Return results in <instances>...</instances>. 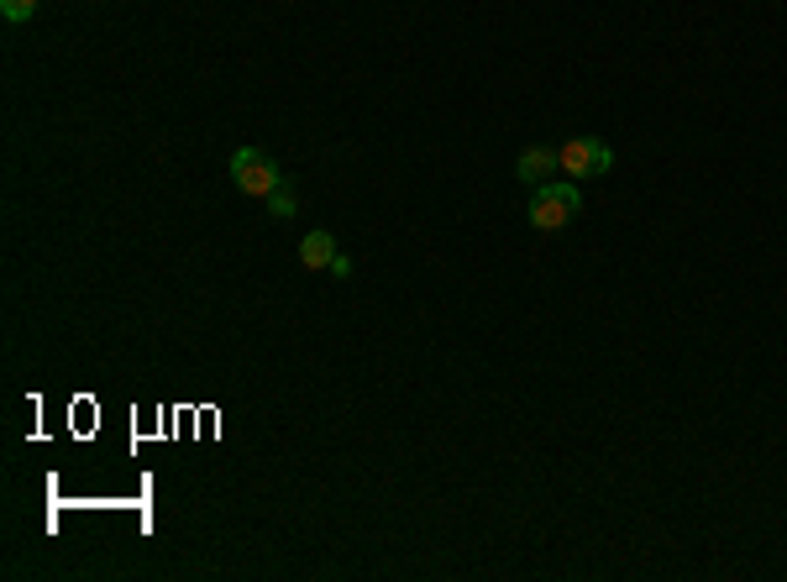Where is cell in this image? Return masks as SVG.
I'll list each match as a JSON object with an SVG mask.
<instances>
[{
    "instance_id": "cell-7",
    "label": "cell",
    "mask_w": 787,
    "mask_h": 582,
    "mask_svg": "<svg viewBox=\"0 0 787 582\" xmlns=\"http://www.w3.org/2000/svg\"><path fill=\"white\" fill-rule=\"evenodd\" d=\"M42 11V0H0V17L11 21V27H21V21H32Z\"/></svg>"
},
{
    "instance_id": "cell-5",
    "label": "cell",
    "mask_w": 787,
    "mask_h": 582,
    "mask_svg": "<svg viewBox=\"0 0 787 582\" xmlns=\"http://www.w3.org/2000/svg\"><path fill=\"white\" fill-rule=\"evenodd\" d=\"M331 258H336V237H331V231H310V237L300 241V262L310 273H325Z\"/></svg>"
},
{
    "instance_id": "cell-8",
    "label": "cell",
    "mask_w": 787,
    "mask_h": 582,
    "mask_svg": "<svg viewBox=\"0 0 787 582\" xmlns=\"http://www.w3.org/2000/svg\"><path fill=\"white\" fill-rule=\"evenodd\" d=\"M331 279H352V258L336 252V258H331Z\"/></svg>"
},
{
    "instance_id": "cell-6",
    "label": "cell",
    "mask_w": 787,
    "mask_h": 582,
    "mask_svg": "<svg viewBox=\"0 0 787 582\" xmlns=\"http://www.w3.org/2000/svg\"><path fill=\"white\" fill-rule=\"evenodd\" d=\"M262 205H268V216H273V221H294V216H300V205H294V184L289 179H283Z\"/></svg>"
},
{
    "instance_id": "cell-1",
    "label": "cell",
    "mask_w": 787,
    "mask_h": 582,
    "mask_svg": "<svg viewBox=\"0 0 787 582\" xmlns=\"http://www.w3.org/2000/svg\"><path fill=\"white\" fill-rule=\"evenodd\" d=\"M583 210V195H578V184L572 179H551V184H536V195H530V210H525V221L530 231H562L572 216Z\"/></svg>"
},
{
    "instance_id": "cell-4",
    "label": "cell",
    "mask_w": 787,
    "mask_h": 582,
    "mask_svg": "<svg viewBox=\"0 0 787 582\" xmlns=\"http://www.w3.org/2000/svg\"><path fill=\"white\" fill-rule=\"evenodd\" d=\"M515 174L520 184H551V174H562V163H557V147H525L520 158H515Z\"/></svg>"
},
{
    "instance_id": "cell-2",
    "label": "cell",
    "mask_w": 787,
    "mask_h": 582,
    "mask_svg": "<svg viewBox=\"0 0 787 582\" xmlns=\"http://www.w3.org/2000/svg\"><path fill=\"white\" fill-rule=\"evenodd\" d=\"M231 184L242 189L247 200H268L283 184V168H279V158H268L262 147H237V153H231Z\"/></svg>"
},
{
    "instance_id": "cell-3",
    "label": "cell",
    "mask_w": 787,
    "mask_h": 582,
    "mask_svg": "<svg viewBox=\"0 0 787 582\" xmlns=\"http://www.w3.org/2000/svg\"><path fill=\"white\" fill-rule=\"evenodd\" d=\"M557 163H562V174L572 184H583V179H599V174L614 168V147H609L604 137H572L557 147Z\"/></svg>"
}]
</instances>
